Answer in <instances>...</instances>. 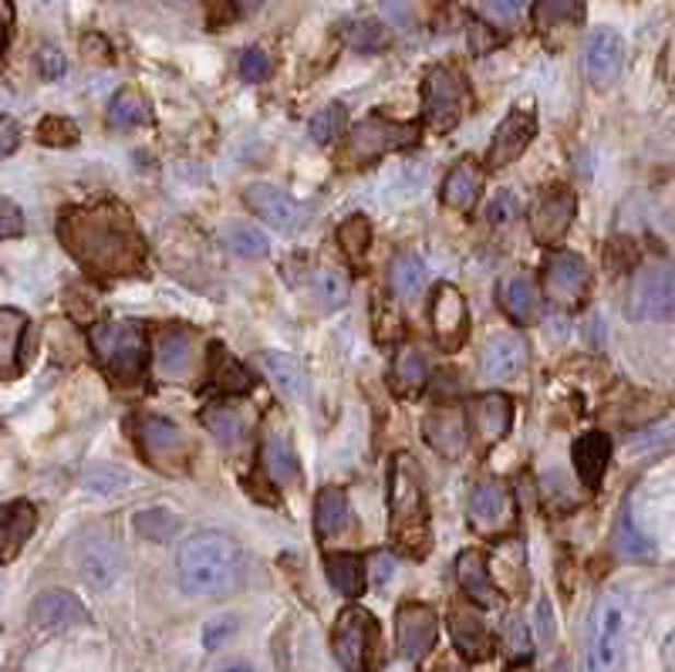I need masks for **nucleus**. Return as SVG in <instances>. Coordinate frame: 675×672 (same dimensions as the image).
I'll use <instances>...</instances> for the list:
<instances>
[{
    "label": "nucleus",
    "instance_id": "nucleus-49",
    "mask_svg": "<svg viewBox=\"0 0 675 672\" xmlns=\"http://www.w3.org/2000/svg\"><path fill=\"white\" fill-rule=\"evenodd\" d=\"M618 551H621V555H628V558H642V561L652 558V551H655L652 541L631 524L628 513L621 518V528H618Z\"/></svg>",
    "mask_w": 675,
    "mask_h": 672
},
{
    "label": "nucleus",
    "instance_id": "nucleus-29",
    "mask_svg": "<svg viewBox=\"0 0 675 672\" xmlns=\"http://www.w3.org/2000/svg\"><path fill=\"white\" fill-rule=\"evenodd\" d=\"M429 382V359L426 351L412 341H406L399 348V355H395L392 362V375H388V385L392 392L399 395V399H416V395L426 389Z\"/></svg>",
    "mask_w": 675,
    "mask_h": 672
},
{
    "label": "nucleus",
    "instance_id": "nucleus-36",
    "mask_svg": "<svg viewBox=\"0 0 675 672\" xmlns=\"http://www.w3.org/2000/svg\"><path fill=\"white\" fill-rule=\"evenodd\" d=\"M260 463H264L267 477H270L277 487H291V484L298 480V473H301L294 450L288 447V440H284V437H277V432H270V437L264 440Z\"/></svg>",
    "mask_w": 675,
    "mask_h": 672
},
{
    "label": "nucleus",
    "instance_id": "nucleus-26",
    "mask_svg": "<svg viewBox=\"0 0 675 672\" xmlns=\"http://www.w3.org/2000/svg\"><path fill=\"white\" fill-rule=\"evenodd\" d=\"M571 460H574V470L578 477L587 490H598L602 487V477L612 463V440L605 437L602 429H587L574 440V450H571Z\"/></svg>",
    "mask_w": 675,
    "mask_h": 672
},
{
    "label": "nucleus",
    "instance_id": "nucleus-17",
    "mask_svg": "<svg viewBox=\"0 0 675 672\" xmlns=\"http://www.w3.org/2000/svg\"><path fill=\"white\" fill-rule=\"evenodd\" d=\"M621 65H625V42L621 34L612 31V27H598L591 31L587 45H584V71L591 78L594 89H608L618 82L621 74Z\"/></svg>",
    "mask_w": 675,
    "mask_h": 672
},
{
    "label": "nucleus",
    "instance_id": "nucleus-51",
    "mask_svg": "<svg viewBox=\"0 0 675 672\" xmlns=\"http://www.w3.org/2000/svg\"><path fill=\"white\" fill-rule=\"evenodd\" d=\"M531 628H527V622L524 618H510L507 622V652L513 656V659H527L531 656Z\"/></svg>",
    "mask_w": 675,
    "mask_h": 672
},
{
    "label": "nucleus",
    "instance_id": "nucleus-52",
    "mask_svg": "<svg viewBox=\"0 0 675 672\" xmlns=\"http://www.w3.org/2000/svg\"><path fill=\"white\" fill-rule=\"evenodd\" d=\"M531 4V0H480V11L497 21V24H510V21H517L521 11Z\"/></svg>",
    "mask_w": 675,
    "mask_h": 672
},
{
    "label": "nucleus",
    "instance_id": "nucleus-37",
    "mask_svg": "<svg viewBox=\"0 0 675 672\" xmlns=\"http://www.w3.org/2000/svg\"><path fill=\"white\" fill-rule=\"evenodd\" d=\"M220 236H223L226 251H230L233 257H241V260H264V257H267V251H270L267 236H264L257 227L241 223V220L226 223V227L220 230Z\"/></svg>",
    "mask_w": 675,
    "mask_h": 672
},
{
    "label": "nucleus",
    "instance_id": "nucleus-3",
    "mask_svg": "<svg viewBox=\"0 0 675 672\" xmlns=\"http://www.w3.org/2000/svg\"><path fill=\"white\" fill-rule=\"evenodd\" d=\"M388 531H392V547L406 558H426L429 555V507L419 480V466L412 456L395 453L392 470H388Z\"/></svg>",
    "mask_w": 675,
    "mask_h": 672
},
{
    "label": "nucleus",
    "instance_id": "nucleus-57",
    "mask_svg": "<svg viewBox=\"0 0 675 672\" xmlns=\"http://www.w3.org/2000/svg\"><path fill=\"white\" fill-rule=\"evenodd\" d=\"M18 142H21V126L11 115L0 112V160H8V155L18 149Z\"/></svg>",
    "mask_w": 675,
    "mask_h": 672
},
{
    "label": "nucleus",
    "instance_id": "nucleus-42",
    "mask_svg": "<svg viewBox=\"0 0 675 672\" xmlns=\"http://www.w3.org/2000/svg\"><path fill=\"white\" fill-rule=\"evenodd\" d=\"M85 487L95 494H123L132 487V473L126 466H112V463H98L85 473Z\"/></svg>",
    "mask_w": 675,
    "mask_h": 672
},
{
    "label": "nucleus",
    "instance_id": "nucleus-34",
    "mask_svg": "<svg viewBox=\"0 0 675 672\" xmlns=\"http://www.w3.org/2000/svg\"><path fill=\"white\" fill-rule=\"evenodd\" d=\"M325 575L331 581V588L345 599H359L365 584H369V568L359 555H348V551H338V555H328L325 561Z\"/></svg>",
    "mask_w": 675,
    "mask_h": 672
},
{
    "label": "nucleus",
    "instance_id": "nucleus-30",
    "mask_svg": "<svg viewBox=\"0 0 675 672\" xmlns=\"http://www.w3.org/2000/svg\"><path fill=\"white\" fill-rule=\"evenodd\" d=\"M456 575H459V584L466 591V599L490 609L493 599H497V584H493V575H490V561L480 555V551H463L459 561H456Z\"/></svg>",
    "mask_w": 675,
    "mask_h": 672
},
{
    "label": "nucleus",
    "instance_id": "nucleus-64",
    "mask_svg": "<svg viewBox=\"0 0 675 672\" xmlns=\"http://www.w3.org/2000/svg\"><path fill=\"white\" fill-rule=\"evenodd\" d=\"M443 672H456V669H443Z\"/></svg>",
    "mask_w": 675,
    "mask_h": 672
},
{
    "label": "nucleus",
    "instance_id": "nucleus-53",
    "mask_svg": "<svg viewBox=\"0 0 675 672\" xmlns=\"http://www.w3.org/2000/svg\"><path fill=\"white\" fill-rule=\"evenodd\" d=\"M24 233V213L14 200L0 196V241H14Z\"/></svg>",
    "mask_w": 675,
    "mask_h": 672
},
{
    "label": "nucleus",
    "instance_id": "nucleus-1",
    "mask_svg": "<svg viewBox=\"0 0 675 672\" xmlns=\"http://www.w3.org/2000/svg\"><path fill=\"white\" fill-rule=\"evenodd\" d=\"M58 236L78 264L102 278H126L146 260L142 233L118 204L68 210L58 223Z\"/></svg>",
    "mask_w": 675,
    "mask_h": 672
},
{
    "label": "nucleus",
    "instance_id": "nucleus-59",
    "mask_svg": "<svg viewBox=\"0 0 675 672\" xmlns=\"http://www.w3.org/2000/svg\"><path fill=\"white\" fill-rule=\"evenodd\" d=\"M382 14L395 24V27H406L409 24V8L403 0H382Z\"/></svg>",
    "mask_w": 675,
    "mask_h": 672
},
{
    "label": "nucleus",
    "instance_id": "nucleus-6",
    "mask_svg": "<svg viewBox=\"0 0 675 672\" xmlns=\"http://www.w3.org/2000/svg\"><path fill=\"white\" fill-rule=\"evenodd\" d=\"M331 649L345 672H375L379 665V622L369 609L348 605L331 632Z\"/></svg>",
    "mask_w": 675,
    "mask_h": 672
},
{
    "label": "nucleus",
    "instance_id": "nucleus-27",
    "mask_svg": "<svg viewBox=\"0 0 675 672\" xmlns=\"http://www.w3.org/2000/svg\"><path fill=\"white\" fill-rule=\"evenodd\" d=\"M450 636H453V646L459 649V656L466 662H484V659L493 656V639H490L484 618L476 612H469V609H453Z\"/></svg>",
    "mask_w": 675,
    "mask_h": 672
},
{
    "label": "nucleus",
    "instance_id": "nucleus-44",
    "mask_svg": "<svg viewBox=\"0 0 675 672\" xmlns=\"http://www.w3.org/2000/svg\"><path fill=\"white\" fill-rule=\"evenodd\" d=\"M314 298L322 301V308H341L348 301V278L335 267H325L314 274Z\"/></svg>",
    "mask_w": 675,
    "mask_h": 672
},
{
    "label": "nucleus",
    "instance_id": "nucleus-47",
    "mask_svg": "<svg viewBox=\"0 0 675 672\" xmlns=\"http://www.w3.org/2000/svg\"><path fill=\"white\" fill-rule=\"evenodd\" d=\"M581 11H584V0H540L537 24L540 27L571 24V21H581Z\"/></svg>",
    "mask_w": 675,
    "mask_h": 672
},
{
    "label": "nucleus",
    "instance_id": "nucleus-38",
    "mask_svg": "<svg viewBox=\"0 0 675 672\" xmlns=\"http://www.w3.org/2000/svg\"><path fill=\"white\" fill-rule=\"evenodd\" d=\"M388 285L403 301H412L426 288V264L416 254H399L388 267Z\"/></svg>",
    "mask_w": 675,
    "mask_h": 672
},
{
    "label": "nucleus",
    "instance_id": "nucleus-9",
    "mask_svg": "<svg viewBox=\"0 0 675 672\" xmlns=\"http://www.w3.org/2000/svg\"><path fill=\"white\" fill-rule=\"evenodd\" d=\"M466 108V82L446 65L429 68L422 82V115L435 132H453Z\"/></svg>",
    "mask_w": 675,
    "mask_h": 672
},
{
    "label": "nucleus",
    "instance_id": "nucleus-24",
    "mask_svg": "<svg viewBox=\"0 0 675 672\" xmlns=\"http://www.w3.org/2000/svg\"><path fill=\"white\" fill-rule=\"evenodd\" d=\"M254 366L270 379V385L284 395V399L298 403V399H307L311 392V382H307V369L294 359V355H284V351H260Z\"/></svg>",
    "mask_w": 675,
    "mask_h": 672
},
{
    "label": "nucleus",
    "instance_id": "nucleus-25",
    "mask_svg": "<svg viewBox=\"0 0 675 672\" xmlns=\"http://www.w3.org/2000/svg\"><path fill=\"white\" fill-rule=\"evenodd\" d=\"M37 528V510L31 500H11L0 510V565H11L24 544L34 537Z\"/></svg>",
    "mask_w": 675,
    "mask_h": 672
},
{
    "label": "nucleus",
    "instance_id": "nucleus-33",
    "mask_svg": "<svg viewBox=\"0 0 675 672\" xmlns=\"http://www.w3.org/2000/svg\"><path fill=\"white\" fill-rule=\"evenodd\" d=\"M27 332V314L18 308H0V375L11 379L21 369V345Z\"/></svg>",
    "mask_w": 675,
    "mask_h": 672
},
{
    "label": "nucleus",
    "instance_id": "nucleus-31",
    "mask_svg": "<svg viewBox=\"0 0 675 672\" xmlns=\"http://www.w3.org/2000/svg\"><path fill=\"white\" fill-rule=\"evenodd\" d=\"M155 369L163 379H186L193 369V338L183 328L163 332L155 345Z\"/></svg>",
    "mask_w": 675,
    "mask_h": 672
},
{
    "label": "nucleus",
    "instance_id": "nucleus-50",
    "mask_svg": "<svg viewBox=\"0 0 675 672\" xmlns=\"http://www.w3.org/2000/svg\"><path fill=\"white\" fill-rule=\"evenodd\" d=\"M348 45L359 51H379L385 45V27L375 21H359L348 27Z\"/></svg>",
    "mask_w": 675,
    "mask_h": 672
},
{
    "label": "nucleus",
    "instance_id": "nucleus-2",
    "mask_svg": "<svg viewBox=\"0 0 675 672\" xmlns=\"http://www.w3.org/2000/svg\"><path fill=\"white\" fill-rule=\"evenodd\" d=\"M251 561L247 551L226 534L203 531L193 534L176 551V575L186 595L196 599H226L247 581Z\"/></svg>",
    "mask_w": 675,
    "mask_h": 672
},
{
    "label": "nucleus",
    "instance_id": "nucleus-32",
    "mask_svg": "<svg viewBox=\"0 0 675 672\" xmlns=\"http://www.w3.org/2000/svg\"><path fill=\"white\" fill-rule=\"evenodd\" d=\"M480 189H484V170L473 160H459L443 183V204L453 210H469L480 200Z\"/></svg>",
    "mask_w": 675,
    "mask_h": 672
},
{
    "label": "nucleus",
    "instance_id": "nucleus-20",
    "mask_svg": "<svg viewBox=\"0 0 675 672\" xmlns=\"http://www.w3.org/2000/svg\"><path fill=\"white\" fill-rule=\"evenodd\" d=\"M244 200H247V207H251L264 223H270V227H277V230H298V227L304 223V207L294 200L291 193L277 189V186H270V183H254V186H247Z\"/></svg>",
    "mask_w": 675,
    "mask_h": 672
},
{
    "label": "nucleus",
    "instance_id": "nucleus-5",
    "mask_svg": "<svg viewBox=\"0 0 675 672\" xmlns=\"http://www.w3.org/2000/svg\"><path fill=\"white\" fill-rule=\"evenodd\" d=\"M92 348L118 382H132L146 369V332L136 322H98L92 328Z\"/></svg>",
    "mask_w": 675,
    "mask_h": 672
},
{
    "label": "nucleus",
    "instance_id": "nucleus-4",
    "mask_svg": "<svg viewBox=\"0 0 675 672\" xmlns=\"http://www.w3.org/2000/svg\"><path fill=\"white\" fill-rule=\"evenodd\" d=\"M625 628H628V599L621 591H605L594 605L591 632H587V672H618L625 652Z\"/></svg>",
    "mask_w": 675,
    "mask_h": 672
},
{
    "label": "nucleus",
    "instance_id": "nucleus-16",
    "mask_svg": "<svg viewBox=\"0 0 675 672\" xmlns=\"http://www.w3.org/2000/svg\"><path fill=\"white\" fill-rule=\"evenodd\" d=\"M123 568H126L123 547L102 534L85 537L82 547H78V571H82V578L95 591H108L118 578H123Z\"/></svg>",
    "mask_w": 675,
    "mask_h": 672
},
{
    "label": "nucleus",
    "instance_id": "nucleus-56",
    "mask_svg": "<svg viewBox=\"0 0 675 672\" xmlns=\"http://www.w3.org/2000/svg\"><path fill=\"white\" fill-rule=\"evenodd\" d=\"M513 213H517V196H513L510 189H500V193H493V200H490V210H487V217H490L493 223H503V220H510Z\"/></svg>",
    "mask_w": 675,
    "mask_h": 672
},
{
    "label": "nucleus",
    "instance_id": "nucleus-11",
    "mask_svg": "<svg viewBox=\"0 0 675 672\" xmlns=\"http://www.w3.org/2000/svg\"><path fill=\"white\" fill-rule=\"evenodd\" d=\"M578 213V200L568 186H550L537 196V204L531 207V233L540 244H558L561 236L571 230Z\"/></svg>",
    "mask_w": 675,
    "mask_h": 672
},
{
    "label": "nucleus",
    "instance_id": "nucleus-61",
    "mask_svg": "<svg viewBox=\"0 0 675 672\" xmlns=\"http://www.w3.org/2000/svg\"><path fill=\"white\" fill-rule=\"evenodd\" d=\"M220 672H254L247 662H233V665H226V669H220Z\"/></svg>",
    "mask_w": 675,
    "mask_h": 672
},
{
    "label": "nucleus",
    "instance_id": "nucleus-15",
    "mask_svg": "<svg viewBox=\"0 0 675 672\" xmlns=\"http://www.w3.org/2000/svg\"><path fill=\"white\" fill-rule=\"evenodd\" d=\"M139 447L149 456V463L176 470L186 460V437L173 419L163 416H142L139 419Z\"/></svg>",
    "mask_w": 675,
    "mask_h": 672
},
{
    "label": "nucleus",
    "instance_id": "nucleus-46",
    "mask_svg": "<svg viewBox=\"0 0 675 672\" xmlns=\"http://www.w3.org/2000/svg\"><path fill=\"white\" fill-rule=\"evenodd\" d=\"M136 531L142 534V537H149V541H170L176 531H179V521L173 518L170 510H163V507H152V510H142V513H136Z\"/></svg>",
    "mask_w": 675,
    "mask_h": 672
},
{
    "label": "nucleus",
    "instance_id": "nucleus-19",
    "mask_svg": "<svg viewBox=\"0 0 675 672\" xmlns=\"http://www.w3.org/2000/svg\"><path fill=\"white\" fill-rule=\"evenodd\" d=\"M534 136H537V115L527 112V108L510 112L503 123H500V129L493 132L487 163H490L493 170L510 166L513 160H521V155L527 152V146L534 142Z\"/></svg>",
    "mask_w": 675,
    "mask_h": 672
},
{
    "label": "nucleus",
    "instance_id": "nucleus-55",
    "mask_svg": "<svg viewBox=\"0 0 675 672\" xmlns=\"http://www.w3.org/2000/svg\"><path fill=\"white\" fill-rule=\"evenodd\" d=\"M236 632V618L233 615H226V618H213L207 628H203V642H207V649H220L230 636Z\"/></svg>",
    "mask_w": 675,
    "mask_h": 672
},
{
    "label": "nucleus",
    "instance_id": "nucleus-18",
    "mask_svg": "<svg viewBox=\"0 0 675 672\" xmlns=\"http://www.w3.org/2000/svg\"><path fill=\"white\" fill-rule=\"evenodd\" d=\"M422 437L426 443L446 456V460H459L469 447V422H466V413L456 409V406H440L426 413L422 419Z\"/></svg>",
    "mask_w": 675,
    "mask_h": 672
},
{
    "label": "nucleus",
    "instance_id": "nucleus-10",
    "mask_svg": "<svg viewBox=\"0 0 675 672\" xmlns=\"http://www.w3.org/2000/svg\"><path fill=\"white\" fill-rule=\"evenodd\" d=\"M587 285H591V274L584 257L578 254H554L544 267V294L550 304H558L565 311H574L587 301Z\"/></svg>",
    "mask_w": 675,
    "mask_h": 672
},
{
    "label": "nucleus",
    "instance_id": "nucleus-60",
    "mask_svg": "<svg viewBox=\"0 0 675 672\" xmlns=\"http://www.w3.org/2000/svg\"><path fill=\"white\" fill-rule=\"evenodd\" d=\"M392 571H395V561L388 558V555H372V581H388L392 578Z\"/></svg>",
    "mask_w": 675,
    "mask_h": 672
},
{
    "label": "nucleus",
    "instance_id": "nucleus-41",
    "mask_svg": "<svg viewBox=\"0 0 675 672\" xmlns=\"http://www.w3.org/2000/svg\"><path fill=\"white\" fill-rule=\"evenodd\" d=\"M338 244H341V251H345L354 264L365 260V254H369V247H372V223H369V217H362V213L348 217V220L341 223V230H338Z\"/></svg>",
    "mask_w": 675,
    "mask_h": 672
},
{
    "label": "nucleus",
    "instance_id": "nucleus-54",
    "mask_svg": "<svg viewBox=\"0 0 675 672\" xmlns=\"http://www.w3.org/2000/svg\"><path fill=\"white\" fill-rule=\"evenodd\" d=\"M241 74H244V82H267V74H270V58H267V51H260V48L244 51V58H241Z\"/></svg>",
    "mask_w": 675,
    "mask_h": 672
},
{
    "label": "nucleus",
    "instance_id": "nucleus-13",
    "mask_svg": "<svg viewBox=\"0 0 675 672\" xmlns=\"http://www.w3.org/2000/svg\"><path fill=\"white\" fill-rule=\"evenodd\" d=\"M513 497L503 480H484L469 494V524L480 534H500L513 528Z\"/></svg>",
    "mask_w": 675,
    "mask_h": 672
},
{
    "label": "nucleus",
    "instance_id": "nucleus-39",
    "mask_svg": "<svg viewBox=\"0 0 675 672\" xmlns=\"http://www.w3.org/2000/svg\"><path fill=\"white\" fill-rule=\"evenodd\" d=\"M108 123L115 129H136L149 123V102L136 89H123L108 105Z\"/></svg>",
    "mask_w": 675,
    "mask_h": 672
},
{
    "label": "nucleus",
    "instance_id": "nucleus-7",
    "mask_svg": "<svg viewBox=\"0 0 675 672\" xmlns=\"http://www.w3.org/2000/svg\"><path fill=\"white\" fill-rule=\"evenodd\" d=\"M628 318L675 322V267L668 260H649L635 270L628 288Z\"/></svg>",
    "mask_w": 675,
    "mask_h": 672
},
{
    "label": "nucleus",
    "instance_id": "nucleus-21",
    "mask_svg": "<svg viewBox=\"0 0 675 672\" xmlns=\"http://www.w3.org/2000/svg\"><path fill=\"white\" fill-rule=\"evenodd\" d=\"M466 422L476 432V440H480L484 447H490V443L507 437V429L513 422V403L507 399L503 392L476 395V399L466 406Z\"/></svg>",
    "mask_w": 675,
    "mask_h": 672
},
{
    "label": "nucleus",
    "instance_id": "nucleus-8",
    "mask_svg": "<svg viewBox=\"0 0 675 672\" xmlns=\"http://www.w3.org/2000/svg\"><path fill=\"white\" fill-rule=\"evenodd\" d=\"M419 142V126L412 123H392L385 115H369L365 123H359L351 129V139H348V163H372L385 152H399V149H409Z\"/></svg>",
    "mask_w": 675,
    "mask_h": 672
},
{
    "label": "nucleus",
    "instance_id": "nucleus-14",
    "mask_svg": "<svg viewBox=\"0 0 675 672\" xmlns=\"http://www.w3.org/2000/svg\"><path fill=\"white\" fill-rule=\"evenodd\" d=\"M435 636H440V618L429 605L419 602H406L395 615V642H399V652L409 662H419L429 656V649L435 646Z\"/></svg>",
    "mask_w": 675,
    "mask_h": 672
},
{
    "label": "nucleus",
    "instance_id": "nucleus-62",
    "mask_svg": "<svg viewBox=\"0 0 675 672\" xmlns=\"http://www.w3.org/2000/svg\"><path fill=\"white\" fill-rule=\"evenodd\" d=\"M260 4H264V0H241V8H251V11L260 8Z\"/></svg>",
    "mask_w": 675,
    "mask_h": 672
},
{
    "label": "nucleus",
    "instance_id": "nucleus-43",
    "mask_svg": "<svg viewBox=\"0 0 675 672\" xmlns=\"http://www.w3.org/2000/svg\"><path fill=\"white\" fill-rule=\"evenodd\" d=\"M345 123H348L345 105H341V102H331V105H325L322 112L311 118L307 132H311V139H314L317 146H328V142L338 139V132L345 129Z\"/></svg>",
    "mask_w": 675,
    "mask_h": 672
},
{
    "label": "nucleus",
    "instance_id": "nucleus-58",
    "mask_svg": "<svg viewBox=\"0 0 675 672\" xmlns=\"http://www.w3.org/2000/svg\"><path fill=\"white\" fill-rule=\"evenodd\" d=\"M37 65H42V74L48 78V82H55V78H65V55L55 51V48H42V55H37Z\"/></svg>",
    "mask_w": 675,
    "mask_h": 672
},
{
    "label": "nucleus",
    "instance_id": "nucleus-40",
    "mask_svg": "<svg viewBox=\"0 0 675 672\" xmlns=\"http://www.w3.org/2000/svg\"><path fill=\"white\" fill-rule=\"evenodd\" d=\"M203 422H207V429L213 432V437L223 443V447H233V443H241L244 440V429H247V422H244V416L236 413L233 406H210L207 413H203Z\"/></svg>",
    "mask_w": 675,
    "mask_h": 672
},
{
    "label": "nucleus",
    "instance_id": "nucleus-22",
    "mask_svg": "<svg viewBox=\"0 0 675 672\" xmlns=\"http://www.w3.org/2000/svg\"><path fill=\"white\" fill-rule=\"evenodd\" d=\"M527 359H531L527 341H524L517 332H500V335H493V338L484 345V351H480V369H484L487 379L503 382V379L517 375V372L527 366Z\"/></svg>",
    "mask_w": 675,
    "mask_h": 672
},
{
    "label": "nucleus",
    "instance_id": "nucleus-28",
    "mask_svg": "<svg viewBox=\"0 0 675 672\" xmlns=\"http://www.w3.org/2000/svg\"><path fill=\"white\" fill-rule=\"evenodd\" d=\"M497 301H500L507 318L517 322V325H531L537 318V311H540V291H537V285L527 278V274H521V270L507 274V278L500 281Z\"/></svg>",
    "mask_w": 675,
    "mask_h": 672
},
{
    "label": "nucleus",
    "instance_id": "nucleus-48",
    "mask_svg": "<svg viewBox=\"0 0 675 672\" xmlns=\"http://www.w3.org/2000/svg\"><path fill=\"white\" fill-rule=\"evenodd\" d=\"M37 139H42L45 146H74L78 142V126L71 123V118H61V115H48L42 118V126H37Z\"/></svg>",
    "mask_w": 675,
    "mask_h": 672
},
{
    "label": "nucleus",
    "instance_id": "nucleus-63",
    "mask_svg": "<svg viewBox=\"0 0 675 672\" xmlns=\"http://www.w3.org/2000/svg\"><path fill=\"white\" fill-rule=\"evenodd\" d=\"M510 672H534V669H527V665H513Z\"/></svg>",
    "mask_w": 675,
    "mask_h": 672
},
{
    "label": "nucleus",
    "instance_id": "nucleus-23",
    "mask_svg": "<svg viewBox=\"0 0 675 672\" xmlns=\"http://www.w3.org/2000/svg\"><path fill=\"white\" fill-rule=\"evenodd\" d=\"M31 622L42 632H65V628H74V625H85L89 612H85L82 602L71 595V591L55 588V591H45V595L34 599Z\"/></svg>",
    "mask_w": 675,
    "mask_h": 672
},
{
    "label": "nucleus",
    "instance_id": "nucleus-12",
    "mask_svg": "<svg viewBox=\"0 0 675 672\" xmlns=\"http://www.w3.org/2000/svg\"><path fill=\"white\" fill-rule=\"evenodd\" d=\"M432 332L443 351H456L469 335V304L456 285H440L432 294Z\"/></svg>",
    "mask_w": 675,
    "mask_h": 672
},
{
    "label": "nucleus",
    "instance_id": "nucleus-35",
    "mask_svg": "<svg viewBox=\"0 0 675 672\" xmlns=\"http://www.w3.org/2000/svg\"><path fill=\"white\" fill-rule=\"evenodd\" d=\"M351 521V503L341 487H325L314 503V528L317 537H338Z\"/></svg>",
    "mask_w": 675,
    "mask_h": 672
},
{
    "label": "nucleus",
    "instance_id": "nucleus-45",
    "mask_svg": "<svg viewBox=\"0 0 675 672\" xmlns=\"http://www.w3.org/2000/svg\"><path fill=\"white\" fill-rule=\"evenodd\" d=\"M210 359H213V379H217V385H223V392H244L251 385L247 369L236 366L220 345L210 348Z\"/></svg>",
    "mask_w": 675,
    "mask_h": 672
}]
</instances>
